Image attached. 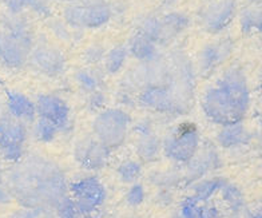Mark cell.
Instances as JSON below:
<instances>
[{
    "label": "cell",
    "instance_id": "1",
    "mask_svg": "<svg viewBox=\"0 0 262 218\" xmlns=\"http://www.w3.org/2000/svg\"><path fill=\"white\" fill-rule=\"evenodd\" d=\"M7 189L25 209L54 210L67 197L69 185L58 163L41 156H28L10 169Z\"/></svg>",
    "mask_w": 262,
    "mask_h": 218
},
{
    "label": "cell",
    "instance_id": "2",
    "mask_svg": "<svg viewBox=\"0 0 262 218\" xmlns=\"http://www.w3.org/2000/svg\"><path fill=\"white\" fill-rule=\"evenodd\" d=\"M250 106L248 80L241 69L228 70L209 87L202 98V110L210 121L221 126L241 122Z\"/></svg>",
    "mask_w": 262,
    "mask_h": 218
},
{
    "label": "cell",
    "instance_id": "3",
    "mask_svg": "<svg viewBox=\"0 0 262 218\" xmlns=\"http://www.w3.org/2000/svg\"><path fill=\"white\" fill-rule=\"evenodd\" d=\"M130 117L121 108L100 111L93 122L94 135L104 147L115 150L121 147L127 137Z\"/></svg>",
    "mask_w": 262,
    "mask_h": 218
},
{
    "label": "cell",
    "instance_id": "4",
    "mask_svg": "<svg viewBox=\"0 0 262 218\" xmlns=\"http://www.w3.org/2000/svg\"><path fill=\"white\" fill-rule=\"evenodd\" d=\"M200 149L196 125L185 122L177 126L162 141V151L169 160L186 165Z\"/></svg>",
    "mask_w": 262,
    "mask_h": 218
},
{
    "label": "cell",
    "instance_id": "5",
    "mask_svg": "<svg viewBox=\"0 0 262 218\" xmlns=\"http://www.w3.org/2000/svg\"><path fill=\"white\" fill-rule=\"evenodd\" d=\"M63 16L73 28H99L110 20L111 8L106 0H80L67 6Z\"/></svg>",
    "mask_w": 262,
    "mask_h": 218
},
{
    "label": "cell",
    "instance_id": "6",
    "mask_svg": "<svg viewBox=\"0 0 262 218\" xmlns=\"http://www.w3.org/2000/svg\"><path fill=\"white\" fill-rule=\"evenodd\" d=\"M27 139V126L23 121L6 111L0 118V157L4 161L16 163L25 157V146Z\"/></svg>",
    "mask_w": 262,
    "mask_h": 218
},
{
    "label": "cell",
    "instance_id": "7",
    "mask_svg": "<svg viewBox=\"0 0 262 218\" xmlns=\"http://www.w3.org/2000/svg\"><path fill=\"white\" fill-rule=\"evenodd\" d=\"M75 210L79 217L94 215L106 201V189L97 177H84L70 186Z\"/></svg>",
    "mask_w": 262,
    "mask_h": 218
},
{
    "label": "cell",
    "instance_id": "8",
    "mask_svg": "<svg viewBox=\"0 0 262 218\" xmlns=\"http://www.w3.org/2000/svg\"><path fill=\"white\" fill-rule=\"evenodd\" d=\"M34 49L32 35L19 36V35H3L0 59L10 69H20L28 62L30 54Z\"/></svg>",
    "mask_w": 262,
    "mask_h": 218
},
{
    "label": "cell",
    "instance_id": "9",
    "mask_svg": "<svg viewBox=\"0 0 262 218\" xmlns=\"http://www.w3.org/2000/svg\"><path fill=\"white\" fill-rule=\"evenodd\" d=\"M110 152L95 137H84L76 142L74 158L84 169L100 170L106 166Z\"/></svg>",
    "mask_w": 262,
    "mask_h": 218
},
{
    "label": "cell",
    "instance_id": "10",
    "mask_svg": "<svg viewBox=\"0 0 262 218\" xmlns=\"http://www.w3.org/2000/svg\"><path fill=\"white\" fill-rule=\"evenodd\" d=\"M237 4L235 0H217L209 4L201 15V21L205 31L218 34L224 31L234 19Z\"/></svg>",
    "mask_w": 262,
    "mask_h": 218
},
{
    "label": "cell",
    "instance_id": "11",
    "mask_svg": "<svg viewBox=\"0 0 262 218\" xmlns=\"http://www.w3.org/2000/svg\"><path fill=\"white\" fill-rule=\"evenodd\" d=\"M28 63L38 73L47 76H58L64 71L66 58L58 49L49 45L36 46L32 49Z\"/></svg>",
    "mask_w": 262,
    "mask_h": 218
},
{
    "label": "cell",
    "instance_id": "12",
    "mask_svg": "<svg viewBox=\"0 0 262 218\" xmlns=\"http://www.w3.org/2000/svg\"><path fill=\"white\" fill-rule=\"evenodd\" d=\"M231 51L233 42L230 39H222L205 46L198 55V70L201 75H211L230 56Z\"/></svg>",
    "mask_w": 262,
    "mask_h": 218
},
{
    "label": "cell",
    "instance_id": "13",
    "mask_svg": "<svg viewBox=\"0 0 262 218\" xmlns=\"http://www.w3.org/2000/svg\"><path fill=\"white\" fill-rule=\"evenodd\" d=\"M221 163L217 150L207 146L198 150L195 156L186 163V170L183 173V181L187 184H194L195 181L202 180L209 171L215 170Z\"/></svg>",
    "mask_w": 262,
    "mask_h": 218
},
{
    "label": "cell",
    "instance_id": "14",
    "mask_svg": "<svg viewBox=\"0 0 262 218\" xmlns=\"http://www.w3.org/2000/svg\"><path fill=\"white\" fill-rule=\"evenodd\" d=\"M35 108L39 118L47 119L58 126L59 130L66 127L69 123L70 108L62 98L52 94H41L36 98Z\"/></svg>",
    "mask_w": 262,
    "mask_h": 218
},
{
    "label": "cell",
    "instance_id": "15",
    "mask_svg": "<svg viewBox=\"0 0 262 218\" xmlns=\"http://www.w3.org/2000/svg\"><path fill=\"white\" fill-rule=\"evenodd\" d=\"M138 102L141 106L150 110L165 114H176L174 102L169 89H147L141 91L138 94Z\"/></svg>",
    "mask_w": 262,
    "mask_h": 218
},
{
    "label": "cell",
    "instance_id": "16",
    "mask_svg": "<svg viewBox=\"0 0 262 218\" xmlns=\"http://www.w3.org/2000/svg\"><path fill=\"white\" fill-rule=\"evenodd\" d=\"M138 34L143 35L145 38H147L156 45H166L174 38L169 30L166 28L162 19L157 16L142 17L138 23Z\"/></svg>",
    "mask_w": 262,
    "mask_h": 218
},
{
    "label": "cell",
    "instance_id": "17",
    "mask_svg": "<svg viewBox=\"0 0 262 218\" xmlns=\"http://www.w3.org/2000/svg\"><path fill=\"white\" fill-rule=\"evenodd\" d=\"M7 111L15 118L20 119L25 123L27 122H34L35 115H36V108L35 103L26 97L25 94L17 93V91H11L7 94Z\"/></svg>",
    "mask_w": 262,
    "mask_h": 218
},
{
    "label": "cell",
    "instance_id": "18",
    "mask_svg": "<svg viewBox=\"0 0 262 218\" xmlns=\"http://www.w3.org/2000/svg\"><path fill=\"white\" fill-rule=\"evenodd\" d=\"M249 139H250V134L241 122L222 126L217 135L218 143L225 149H233V147L245 145Z\"/></svg>",
    "mask_w": 262,
    "mask_h": 218
},
{
    "label": "cell",
    "instance_id": "19",
    "mask_svg": "<svg viewBox=\"0 0 262 218\" xmlns=\"http://www.w3.org/2000/svg\"><path fill=\"white\" fill-rule=\"evenodd\" d=\"M135 150L143 162H154L158 160L159 154L162 151V141L154 132L138 135Z\"/></svg>",
    "mask_w": 262,
    "mask_h": 218
},
{
    "label": "cell",
    "instance_id": "20",
    "mask_svg": "<svg viewBox=\"0 0 262 218\" xmlns=\"http://www.w3.org/2000/svg\"><path fill=\"white\" fill-rule=\"evenodd\" d=\"M126 49L128 54H131L135 59H138L139 62H148L159 56L156 43H152L141 34H135L128 40V46Z\"/></svg>",
    "mask_w": 262,
    "mask_h": 218
},
{
    "label": "cell",
    "instance_id": "21",
    "mask_svg": "<svg viewBox=\"0 0 262 218\" xmlns=\"http://www.w3.org/2000/svg\"><path fill=\"white\" fill-rule=\"evenodd\" d=\"M226 182L222 178H202L200 181H195L194 184L190 185V190L194 200L198 202H207L213 197L217 191L221 190V187Z\"/></svg>",
    "mask_w": 262,
    "mask_h": 218
},
{
    "label": "cell",
    "instance_id": "22",
    "mask_svg": "<svg viewBox=\"0 0 262 218\" xmlns=\"http://www.w3.org/2000/svg\"><path fill=\"white\" fill-rule=\"evenodd\" d=\"M75 80L78 86L80 87V90L91 94L94 91L100 90V86L103 83V76L98 70L82 69L76 71Z\"/></svg>",
    "mask_w": 262,
    "mask_h": 218
},
{
    "label": "cell",
    "instance_id": "23",
    "mask_svg": "<svg viewBox=\"0 0 262 218\" xmlns=\"http://www.w3.org/2000/svg\"><path fill=\"white\" fill-rule=\"evenodd\" d=\"M2 25H3L4 31L8 35H19V36H26V35H32L31 26L28 23L26 17L20 14H8L3 15L2 17Z\"/></svg>",
    "mask_w": 262,
    "mask_h": 218
},
{
    "label": "cell",
    "instance_id": "24",
    "mask_svg": "<svg viewBox=\"0 0 262 218\" xmlns=\"http://www.w3.org/2000/svg\"><path fill=\"white\" fill-rule=\"evenodd\" d=\"M150 182L156 185L158 189H169L177 187L181 182H183V174L178 170L169 169L162 171H154L150 174Z\"/></svg>",
    "mask_w": 262,
    "mask_h": 218
},
{
    "label": "cell",
    "instance_id": "25",
    "mask_svg": "<svg viewBox=\"0 0 262 218\" xmlns=\"http://www.w3.org/2000/svg\"><path fill=\"white\" fill-rule=\"evenodd\" d=\"M127 49L124 46H117L110 51L106 52L104 56V69L108 74H117L123 69L126 59H127Z\"/></svg>",
    "mask_w": 262,
    "mask_h": 218
},
{
    "label": "cell",
    "instance_id": "26",
    "mask_svg": "<svg viewBox=\"0 0 262 218\" xmlns=\"http://www.w3.org/2000/svg\"><path fill=\"white\" fill-rule=\"evenodd\" d=\"M117 174L124 184H135L142 176V165L138 161L126 160L118 166Z\"/></svg>",
    "mask_w": 262,
    "mask_h": 218
},
{
    "label": "cell",
    "instance_id": "27",
    "mask_svg": "<svg viewBox=\"0 0 262 218\" xmlns=\"http://www.w3.org/2000/svg\"><path fill=\"white\" fill-rule=\"evenodd\" d=\"M32 132H34V137L38 139L39 142L47 143L55 139L59 128L52 122L43 119V118H38L34 123V130Z\"/></svg>",
    "mask_w": 262,
    "mask_h": 218
},
{
    "label": "cell",
    "instance_id": "28",
    "mask_svg": "<svg viewBox=\"0 0 262 218\" xmlns=\"http://www.w3.org/2000/svg\"><path fill=\"white\" fill-rule=\"evenodd\" d=\"M162 21L172 36L181 34L190 26L189 16L181 12H169L162 17Z\"/></svg>",
    "mask_w": 262,
    "mask_h": 218
},
{
    "label": "cell",
    "instance_id": "29",
    "mask_svg": "<svg viewBox=\"0 0 262 218\" xmlns=\"http://www.w3.org/2000/svg\"><path fill=\"white\" fill-rule=\"evenodd\" d=\"M220 191H221L222 197H224V200L226 201V204H229V206H230L233 210L237 211L242 208V205H244V198H242L241 191L238 190L234 185L229 184L228 181H226Z\"/></svg>",
    "mask_w": 262,
    "mask_h": 218
},
{
    "label": "cell",
    "instance_id": "30",
    "mask_svg": "<svg viewBox=\"0 0 262 218\" xmlns=\"http://www.w3.org/2000/svg\"><path fill=\"white\" fill-rule=\"evenodd\" d=\"M183 218H201L202 214V205L193 197L185 198L180 205V210H178Z\"/></svg>",
    "mask_w": 262,
    "mask_h": 218
},
{
    "label": "cell",
    "instance_id": "31",
    "mask_svg": "<svg viewBox=\"0 0 262 218\" xmlns=\"http://www.w3.org/2000/svg\"><path fill=\"white\" fill-rule=\"evenodd\" d=\"M14 3L21 11L25 8L35 11L36 14L43 15V16H49L50 15V4L49 0H14Z\"/></svg>",
    "mask_w": 262,
    "mask_h": 218
},
{
    "label": "cell",
    "instance_id": "32",
    "mask_svg": "<svg viewBox=\"0 0 262 218\" xmlns=\"http://www.w3.org/2000/svg\"><path fill=\"white\" fill-rule=\"evenodd\" d=\"M145 187L143 185L138 184V182H135L130 186V189L126 193V202L127 205L133 206V208H137L139 205L143 204L145 201Z\"/></svg>",
    "mask_w": 262,
    "mask_h": 218
},
{
    "label": "cell",
    "instance_id": "33",
    "mask_svg": "<svg viewBox=\"0 0 262 218\" xmlns=\"http://www.w3.org/2000/svg\"><path fill=\"white\" fill-rule=\"evenodd\" d=\"M12 218H58L52 209H21L16 211Z\"/></svg>",
    "mask_w": 262,
    "mask_h": 218
},
{
    "label": "cell",
    "instance_id": "34",
    "mask_svg": "<svg viewBox=\"0 0 262 218\" xmlns=\"http://www.w3.org/2000/svg\"><path fill=\"white\" fill-rule=\"evenodd\" d=\"M106 56V51L102 46L99 45H93L90 47H87L83 52V60L89 64V66H93V64H98L104 59Z\"/></svg>",
    "mask_w": 262,
    "mask_h": 218
},
{
    "label": "cell",
    "instance_id": "35",
    "mask_svg": "<svg viewBox=\"0 0 262 218\" xmlns=\"http://www.w3.org/2000/svg\"><path fill=\"white\" fill-rule=\"evenodd\" d=\"M255 17H257V10H252V8H246L241 14V30L242 32L249 34L253 30H255Z\"/></svg>",
    "mask_w": 262,
    "mask_h": 218
},
{
    "label": "cell",
    "instance_id": "36",
    "mask_svg": "<svg viewBox=\"0 0 262 218\" xmlns=\"http://www.w3.org/2000/svg\"><path fill=\"white\" fill-rule=\"evenodd\" d=\"M49 27L50 30H51L59 39H62V40H70V38H71V32H70L67 25L63 23V21L52 19L51 21H49Z\"/></svg>",
    "mask_w": 262,
    "mask_h": 218
},
{
    "label": "cell",
    "instance_id": "37",
    "mask_svg": "<svg viewBox=\"0 0 262 218\" xmlns=\"http://www.w3.org/2000/svg\"><path fill=\"white\" fill-rule=\"evenodd\" d=\"M106 103V97H104V94L102 93L100 90L94 91V93L89 94V99H87V106L89 108L93 111H98L102 110Z\"/></svg>",
    "mask_w": 262,
    "mask_h": 218
},
{
    "label": "cell",
    "instance_id": "38",
    "mask_svg": "<svg viewBox=\"0 0 262 218\" xmlns=\"http://www.w3.org/2000/svg\"><path fill=\"white\" fill-rule=\"evenodd\" d=\"M154 202L161 208H167L174 202V195L169 189H159L158 193L156 194Z\"/></svg>",
    "mask_w": 262,
    "mask_h": 218
},
{
    "label": "cell",
    "instance_id": "39",
    "mask_svg": "<svg viewBox=\"0 0 262 218\" xmlns=\"http://www.w3.org/2000/svg\"><path fill=\"white\" fill-rule=\"evenodd\" d=\"M11 201H12V195H11L10 190L7 189V186L0 184V206H6Z\"/></svg>",
    "mask_w": 262,
    "mask_h": 218
},
{
    "label": "cell",
    "instance_id": "40",
    "mask_svg": "<svg viewBox=\"0 0 262 218\" xmlns=\"http://www.w3.org/2000/svg\"><path fill=\"white\" fill-rule=\"evenodd\" d=\"M201 218H220V213L214 206H202Z\"/></svg>",
    "mask_w": 262,
    "mask_h": 218
},
{
    "label": "cell",
    "instance_id": "41",
    "mask_svg": "<svg viewBox=\"0 0 262 218\" xmlns=\"http://www.w3.org/2000/svg\"><path fill=\"white\" fill-rule=\"evenodd\" d=\"M255 30L262 34V8L257 11V17H255Z\"/></svg>",
    "mask_w": 262,
    "mask_h": 218
},
{
    "label": "cell",
    "instance_id": "42",
    "mask_svg": "<svg viewBox=\"0 0 262 218\" xmlns=\"http://www.w3.org/2000/svg\"><path fill=\"white\" fill-rule=\"evenodd\" d=\"M4 111H6V108H4L3 102H2V99H0V118H2V115H3Z\"/></svg>",
    "mask_w": 262,
    "mask_h": 218
},
{
    "label": "cell",
    "instance_id": "43",
    "mask_svg": "<svg viewBox=\"0 0 262 218\" xmlns=\"http://www.w3.org/2000/svg\"><path fill=\"white\" fill-rule=\"evenodd\" d=\"M3 180H4V171L2 169V165H0V184H3Z\"/></svg>",
    "mask_w": 262,
    "mask_h": 218
},
{
    "label": "cell",
    "instance_id": "44",
    "mask_svg": "<svg viewBox=\"0 0 262 218\" xmlns=\"http://www.w3.org/2000/svg\"><path fill=\"white\" fill-rule=\"evenodd\" d=\"M171 218H183V217L180 214V213H178V211H177V213H174V214L171 215Z\"/></svg>",
    "mask_w": 262,
    "mask_h": 218
},
{
    "label": "cell",
    "instance_id": "45",
    "mask_svg": "<svg viewBox=\"0 0 262 218\" xmlns=\"http://www.w3.org/2000/svg\"><path fill=\"white\" fill-rule=\"evenodd\" d=\"M254 218H262V209L258 211V213H257V215H255Z\"/></svg>",
    "mask_w": 262,
    "mask_h": 218
},
{
    "label": "cell",
    "instance_id": "46",
    "mask_svg": "<svg viewBox=\"0 0 262 218\" xmlns=\"http://www.w3.org/2000/svg\"><path fill=\"white\" fill-rule=\"evenodd\" d=\"M2 40H3V34L0 31V49H2Z\"/></svg>",
    "mask_w": 262,
    "mask_h": 218
},
{
    "label": "cell",
    "instance_id": "47",
    "mask_svg": "<svg viewBox=\"0 0 262 218\" xmlns=\"http://www.w3.org/2000/svg\"><path fill=\"white\" fill-rule=\"evenodd\" d=\"M258 123H259V126H261V128H262V115L258 118Z\"/></svg>",
    "mask_w": 262,
    "mask_h": 218
},
{
    "label": "cell",
    "instance_id": "48",
    "mask_svg": "<svg viewBox=\"0 0 262 218\" xmlns=\"http://www.w3.org/2000/svg\"><path fill=\"white\" fill-rule=\"evenodd\" d=\"M79 218H97L95 215H86V217H79Z\"/></svg>",
    "mask_w": 262,
    "mask_h": 218
},
{
    "label": "cell",
    "instance_id": "49",
    "mask_svg": "<svg viewBox=\"0 0 262 218\" xmlns=\"http://www.w3.org/2000/svg\"><path fill=\"white\" fill-rule=\"evenodd\" d=\"M253 2H255V3H262V0H253Z\"/></svg>",
    "mask_w": 262,
    "mask_h": 218
},
{
    "label": "cell",
    "instance_id": "50",
    "mask_svg": "<svg viewBox=\"0 0 262 218\" xmlns=\"http://www.w3.org/2000/svg\"><path fill=\"white\" fill-rule=\"evenodd\" d=\"M259 86H261V89H262V75H261V80H259Z\"/></svg>",
    "mask_w": 262,
    "mask_h": 218
},
{
    "label": "cell",
    "instance_id": "51",
    "mask_svg": "<svg viewBox=\"0 0 262 218\" xmlns=\"http://www.w3.org/2000/svg\"><path fill=\"white\" fill-rule=\"evenodd\" d=\"M0 2H4V0H0Z\"/></svg>",
    "mask_w": 262,
    "mask_h": 218
},
{
    "label": "cell",
    "instance_id": "52",
    "mask_svg": "<svg viewBox=\"0 0 262 218\" xmlns=\"http://www.w3.org/2000/svg\"><path fill=\"white\" fill-rule=\"evenodd\" d=\"M261 154H262V152H261Z\"/></svg>",
    "mask_w": 262,
    "mask_h": 218
}]
</instances>
